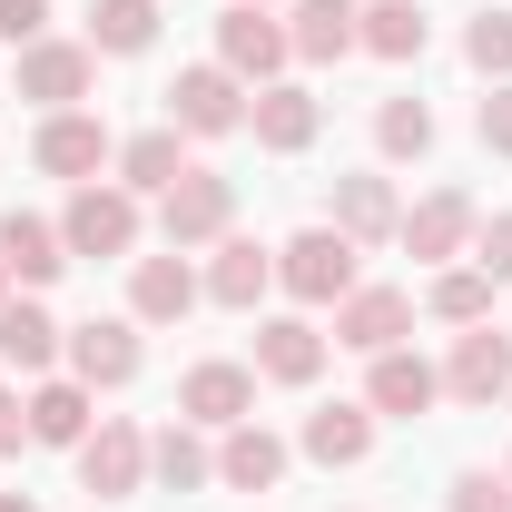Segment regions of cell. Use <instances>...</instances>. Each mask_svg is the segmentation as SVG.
<instances>
[{"label": "cell", "instance_id": "37", "mask_svg": "<svg viewBox=\"0 0 512 512\" xmlns=\"http://www.w3.org/2000/svg\"><path fill=\"white\" fill-rule=\"evenodd\" d=\"M30 444V404H20V394H0V453H20Z\"/></svg>", "mask_w": 512, "mask_h": 512}, {"label": "cell", "instance_id": "15", "mask_svg": "<svg viewBox=\"0 0 512 512\" xmlns=\"http://www.w3.org/2000/svg\"><path fill=\"white\" fill-rule=\"evenodd\" d=\"M69 365H79V384H128L138 375V335H128L119 316H89L69 335Z\"/></svg>", "mask_w": 512, "mask_h": 512}, {"label": "cell", "instance_id": "16", "mask_svg": "<svg viewBox=\"0 0 512 512\" xmlns=\"http://www.w3.org/2000/svg\"><path fill=\"white\" fill-rule=\"evenodd\" d=\"M394 237H404L414 256H463V237H473V197H463V188H434Z\"/></svg>", "mask_w": 512, "mask_h": 512}, {"label": "cell", "instance_id": "20", "mask_svg": "<svg viewBox=\"0 0 512 512\" xmlns=\"http://www.w3.org/2000/svg\"><path fill=\"white\" fill-rule=\"evenodd\" d=\"M365 394H375V414H424V404L444 394V375H434L424 355L394 345V355H375V384H365Z\"/></svg>", "mask_w": 512, "mask_h": 512}, {"label": "cell", "instance_id": "36", "mask_svg": "<svg viewBox=\"0 0 512 512\" xmlns=\"http://www.w3.org/2000/svg\"><path fill=\"white\" fill-rule=\"evenodd\" d=\"M473 266H483L493 286H503V276H512V217H493V227H483V256H473Z\"/></svg>", "mask_w": 512, "mask_h": 512}, {"label": "cell", "instance_id": "32", "mask_svg": "<svg viewBox=\"0 0 512 512\" xmlns=\"http://www.w3.org/2000/svg\"><path fill=\"white\" fill-rule=\"evenodd\" d=\"M463 50H473V69H493V79H512V10H483Z\"/></svg>", "mask_w": 512, "mask_h": 512}, {"label": "cell", "instance_id": "10", "mask_svg": "<svg viewBox=\"0 0 512 512\" xmlns=\"http://www.w3.org/2000/svg\"><path fill=\"white\" fill-rule=\"evenodd\" d=\"M30 158H40L50 178H89V168H109V128L79 119V109H50V128L30 138Z\"/></svg>", "mask_w": 512, "mask_h": 512}, {"label": "cell", "instance_id": "28", "mask_svg": "<svg viewBox=\"0 0 512 512\" xmlns=\"http://www.w3.org/2000/svg\"><path fill=\"white\" fill-rule=\"evenodd\" d=\"M0 355H10L20 375H50V355H60V325L40 316V306H0Z\"/></svg>", "mask_w": 512, "mask_h": 512}, {"label": "cell", "instance_id": "31", "mask_svg": "<svg viewBox=\"0 0 512 512\" xmlns=\"http://www.w3.org/2000/svg\"><path fill=\"white\" fill-rule=\"evenodd\" d=\"M434 316H444V325H483V316H493V276H483V266L434 276Z\"/></svg>", "mask_w": 512, "mask_h": 512}, {"label": "cell", "instance_id": "13", "mask_svg": "<svg viewBox=\"0 0 512 512\" xmlns=\"http://www.w3.org/2000/svg\"><path fill=\"white\" fill-rule=\"evenodd\" d=\"M128 306H138V316L148 325H178L197 306V276H188V256L168 247V256H138V276H128Z\"/></svg>", "mask_w": 512, "mask_h": 512}, {"label": "cell", "instance_id": "2", "mask_svg": "<svg viewBox=\"0 0 512 512\" xmlns=\"http://www.w3.org/2000/svg\"><path fill=\"white\" fill-rule=\"evenodd\" d=\"M60 247L69 256H128L138 247V197L128 188H79L60 217Z\"/></svg>", "mask_w": 512, "mask_h": 512}, {"label": "cell", "instance_id": "3", "mask_svg": "<svg viewBox=\"0 0 512 512\" xmlns=\"http://www.w3.org/2000/svg\"><path fill=\"white\" fill-rule=\"evenodd\" d=\"M138 473H148V434L119 424V414H99V434L79 444V483H89V503H128Z\"/></svg>", "mask_w": 512, "mask_h": 512}, {"label": "cell", "instance_id": "22", "mask_svg": "<svg viewBox=\"0 0 512 512\" xmlns=\"http://www.w3.org/2000/svg\"><path fill=\"white\" fill-rule=\"evenodd\" d=\"M355 50H375V60H414V50H424V10H414V0H375V10H355Z\"/></svg>", "mask_w": 512, "mask_h": 512}, {"label": "cell", "instance_id": "33", "mask_svg": "<svg viewBox=\"0 0 512 512\" xmlns=\"http://www.w3.org/2000/svg\"><path fill=\"white\" fill-rule=\"evenodd\" d=\"M40 30H50V0H0V40L10 50H30Z\"/></svg>", "mask_w": 512, "mask_h": 512}, {"label": "cell", "instance_id": "21", "mask_svg": "<svg viewBox=\"0 0 512 512\" xmlns=\"http://www.w3.org/2000/svg\"><path fill=\"white\" fill-rule=\"evenodd\" d=\"M306 453H316V463H365V453H375V414H365V404L306 414Z\"/></svg>", "mask_w": 512, "mask_h": 512}, {"label": "cell", "instance_id": "5", "mask_svg": "<svg viewBox=\"0 0 512 512\" xmlns=\"http://www.w3.org/2000/svg\"><path fill=\"white\" fill-rule=\"evenodd\" d=\"M227 217H237V188H227V178H207V168H188L178 188L158 197L168 247H207V237H227Z\"/></svg>", "mask_w": 512, "mask_h": 512}, {"label": "cell", "instance_id": "35", "mask_svg": "<svg viewBox=\"0 0 512 512\" xmlns=\"http://www.w3.org/2000/svg\"><path fill=\"white\" fill-rule=\"evenodd\" d=\"M473 128H483V148H493V158H512V79L483 99V119H473Z\"/></svg>", "mask_w": 512, "mask_h": 512}, {"label": "cell", "instance_id": "30", "mask_svg": "<svg viewBox=\"0 0 512 512\" xmlns=\"http://www.w3.org/2000/svg\"><path fill=\"white\" fill-rule=\"evenodd\" d=\"M375 138H384V158H424V148H434V109H424V99H384Z\"/></svg>", "mask_w": 512, "mask_h": 512}, {"label": "cell", "instance_id": "26", "mask_svg": "<svg viewBox=\"0 0 512 512\" xmlns=\"http://www.w3.org/2000/svg\"><path fill=\"white\" fill-rule=\"evenodd\" d=\"M335 227L345 237H394L404 217H394V188L384 178H335Z\"/></svg>", "mask_w": 512, "mask_h": 512}, {"label": "cell", "instance_id": "25", "mask_svg": "<svg viewBox=\"0 0 512 512\" xmlns=\"http://www.w3.org/2000/svg\"><path fill=\"white\" fill-rule=\"evenodd\" d=\"M306 60H345L355 50V0H296V30H286Z\"/></svg>", "mask_w": 512, "mask_h": 512}, {"label": "cell", "instance_id": "9", "mask_svg": "<svg viewBox=\"0 0 512 512\" xmlns=\"http://www.w3.org/2000/svg\"><path fill=\"white\" fill-rule=\"evenodd\" d=\"M178 414H188V424H247V414H256V375H247V365H188Z\"/></svg>", "mask_w": 512, "mask_h": 512}, {"label": "cell", "instance_id": "18", "mask_svg": "<svg viewBox=\"0 0 512 512\" xmlns=\"http://www.w3.org/2000/svg\"><path fill=\"white\" fill-rule=\"evenodd\" d=\"M316 119H325V109L306 99V89H256V109H247V128L276 148V158H296V148L316 138Z\"/></svg>", "mask_w": 512, "mask_h": 512}, {"label": "cell", "instance_id": "12", "mask_svg": "<svg viewBox=\"0 0 512 512\" xmlns=\"http://www.w3.org/2000/svg\"><path fill=\"white\" fill-rule=\"evenodd\" d=\"M79 89H89V50H69V40H30V50H20V99L69 109Z\"/></svg>", "mask_w": 512, "mask_h": 512}, {"label": "cell", "instance_id": "24", "mask_svg": "<svg viewBox=\"0 0 512 512\" xmlns=\"http://www.w3.org/2000/svg\"><path fill=\"white\" fill-rule=\"evenodd\" d=\"M30 444H89V384H40L30 394Z\"/></svg>", "mask_w": 512, "mask_h": 512}, {"label": "cell", "instance_id": "34", "mask_svg": "<svg viewBox=\"0 0 512 512\" xmlns=\"http://www.w3.org/2000/svg\"><path fill=\"white\" fill-rule=\"evenodd\" d=\"M453 512H512V483H493V473H463V483H453Z\"/></svg>", "mask_w": 512, "mask_h": 512}, {"label": "cell", "instance_id": "29", "mask_svg": "<svg viewBox=\"0 0 512 512\" xmlns=\"http://www.w3.org/2000/svg\"><path fill=\"white\" fill-rule=\"evenodd\" d=\"M148 463H158V483H168V493H197V483L217 473V453L197 444V424H168V434L148 444Z\"/></svg>", "mask_w": 512, "mask_h": 512}, {"label": "cell", "instance_id": "7", "mask_svg": "<svg viewBox=\"0 0 512 512\" xmlns=\"http://www.w3.org/2000/svg\"><path fill=\"white\" fill-rule=\"evenodd\" d=\"M217 50H227V69H237V79H276L296 40H286V30H276V20H266L256 0H237V10L217 20Z\"/></svg>", "mask_w": 512, "mask_h": 512}, {"label": "cell", "instance_id": "19", "mask_svg": "<svg viewBox=\"0 0 512 512\" xmlns=\"http://www.w3.org/2000/svg\"><path fill=\"white\" fill-rule=\"evenodd\" d=\"M266 286H276V256L256 247V237H227L217 266H207V296H217V306H256Z\"/></svg>", "mask_w": 512, "mask_h": 512}, {"label": "cell", "instance_id": "6", "mask_svg": "<svg viewBox=\"0 0 512 512\" xmlns=\"http://www.w3.org/2000/svg\"><path fill=\"white\" fill-rule=\"evenodd\" d=\"M404 335H414V296L404 286H355L335 306V345H355V355H394Z\"/></svg>", "mask_w": 512, "mask_h": 512}, {"label": "cell", "instance_id": "11", "mask_svg": "<svg viewBox=\"0 0 512 512\" xmlns=\"http://www.w3.org/2000/svg\"><path fill=\"white\" fill-rule=\"evenodd\" d=\"M217 483H227V493H276V483H286V444H276L266 424H227Z\"/></svg>", "mask_w": 512, "mask_h": 512}, {"label": "cell", "instance_id": "17", "mask_svg": "<svg viewBox=\"0 0 512 512\" xmlns=\"http://www.w3.org/2000/svg\"><path fill=\"white\" fill-rule=\"evenodd\" d=\"M0 266H10L20 286H50V276L69 266V247H60V227H40V217L10 207V217H0Z\"/></svg>", "mask_w": 512, "mask_h": 512}, {"label": "cell", "instance_id": "23", "mask_svg": "<svg viewBox=\"0 0 512 512\" xmlns=\"http://www.w3.org/2000/svg\"><path fill=\"white\" fill-rule=\"evenodd\" d=\"M148 40H158V0H89V50L138 60Z\"/></svg>", "mask_w": 512, "mask_h": 512}, {"label": "cell", "instance_id": "4", "mask_svg": "<svg viewBox=\"0 0 512 512\" xmlns=\"http://www.w3.org/2000/svg\"><path fill=\"white\" fill-rule=\"evenodd\" d=\"M168 128H188V138H227V128H247L237 69H178V89H168Z\"/></svg>", "mask_w": 512, "mask_h": 512}, {"label": "cell", "instance_id": "38", "mask_svg": "<svg viewBox=\"0 0 512 512\" xmlns=\"http://www.w3.org/2000/svg\"><path fill=\"white\" fill-rule=\"evenodd\" d=\"M0 512H40V503H20V493H0Z\"/></svg>", "mask_w": 512, "mask_h": 512}, {"label": "cell", "instance_id": "39", "mask_svg": "<svg viewBox=\"0 0 512 512\" xmlns=\"http://www.w3.org/2000/svg\"><path fill=\"white\" fill-rule=\"evenodd\" d=\"M0 306H10V266H0Z\"/></svg>", "mask_w": 512, "mask_h": 512}, {"label": "cell", "instance_id": "8", "mask_svg": "<svg viewBox=\"0 0 512 512\" xmlns=\"http://www.w3.org/2000/svg\"><path fill=\"white\" fill-rule=\"evenodd\" d=\"M444 394H453V404H493V394H512V345L493 335V325H473V335L453 345Z\"/></svg>", "mask_w": 512, "mask_h": 512}, {"label": "cell", "instance_id": "1", "mask_svg": "<svg viewBox=\"0 0 512 512\" xmlns=\"http://www.w3.org/2000/svg\"><path fill=\"white\" fill-rule=\"evenodd\" d=\"M276 276H286L306 306H345V296H355V237H345V227H306L296 247L276 256Z\"/></svg>", "mask_w": 512, "mask_h": 512}, {"label": "cell", "instance_id": "14", "mask_svg": "<svg viewBox=\"0 0 512 512\" xmlns=\"http://www.w3.org/2000/svg\"><path fill=\"white\" fill-rule=\"evenodd\" d=\"M325 365V335L306 316H276V325H256V375H276V384H316Z\"/></svg>", "mask_w": 512, "mask_h": 512}, {"label": "cell", "instance_id": "27", "mask_svg": "<svg viewBox=\"0 0 512 512\" xmlns=\"http://www.w3.org/2000/svg\"><path fill=\"white\" fill-rule=\"evenodd\" d=\"M119 168H128V188L168 197L178 178H188V158H178V128H148V138H128V148H119Z\"/></svg>", "mask_w": 512, "mask_h": 512}]
</instances>
